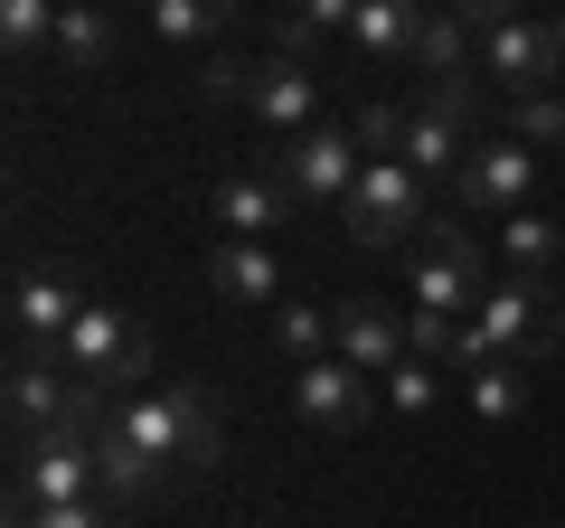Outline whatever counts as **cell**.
<instances>
[{"label": "cell", "mask_w": 565, "mask_h": 528, "mask_svg": "<svg viewBox=\"0 0 565 528\" xmlns=\"http://www.w3.org/2000/svg\"><path fill=\"white\" fill-rule=\"evenodd\" d=\"M114 425H122V444H132V463L151 472V490H189V482L217 472V406H207V387H189V378L122 397Z\"/></svg>", "instance_id": "1"}, {"label": "cell", "mask_w": 565, "mask_h": 528, "mask_svg": "<svg viewBox=\"0 0 565 528\" xmlns=\"http://www.w3.org/2000/svg\"><path fill=\"white\" fill-rule=\"evenodd\" d=\"M114 415V397H95L85 415H66V425L29 434V444H10V509H66V500H114L104 490V453H95V425Z\"/></svg>", "instance_id": "2"}, {"label": "cell", "mask_w": 565, "mask_h": 528, "mask_svg": "<svg viewBox=\"0 0 565 528\" xmlns=\"http://www.w3.org/2000/svg\"><path fill=\"white\" fill-rule=\"evenodd\" d=\"M434 226V180L405 161H367L359 189L340 199V236L367 255H415V236Z\"/></svg>", "instance_id": "3"}, {"label": "cell", "mask_w": 565, "mask_h": 528, "mask_svg": "<svg viewBox=\"0 0 565 528\" xmlns=\"http://www.w3.org/2000/svg\"><path fill=\"white\" fill-rule=\"evenodd\" d=\"M66 368L95 397H141V378H151V330L132 311H114V303H85V321L66 330Z\"/></svg>", "instance_id": "4"}, {"label": "cell", "mask_w": 565, "mask_h": 528, "mask_svg": "<svg viewBox=\"0 0 565 528\" xmlns=\"http://www.w3.org/2000/svg\"><path fill=\"white\" fill-rule=\"evenodd\" d=\"M264 170L282 180V199H292V208H340L349 189H359L367 151H359V133H349V123H311V133H292Z\"/></svg>", "instance_id": "5"}, {"label": "cell", "mask_w": 565, "mask_h": 528, "mask_svg": "<svg viewBox=\"0 0 565 528\" xmlns=\"http://www.w3.org/2000/svg\"><path fill=\"white\" fill-rule=\"evenodd\" d=\"M481 76L500 95H556L565 76V10H527V20L481 29Z\"/></svg>", "instance_id": "6"}, {"label": "cell", "mask_w": 565, "mask_h": 528, "mask_svg": "<svg viewBox=\"0 0 565 528\" xmlns=\"http://www.w3.org/2000/svg\"><path fill=\"white\" fill-rule=\"evenodd\" d=\"M471 321L490 330L500 359H537V349H556V330H565V293H556V274H500Z\"/></svg>", "instance_id": "7"}, {"label": "cell", "mask_w": 565, "mask_h": 528, "mask_svg": "<svg viewBox=\"0 0 565 528\" xmlns=\"http://www.w3.org/2000/svg\"><path fill=\"white\" fill-rule=\"evenodd\" d=\"M10 444H29V434L66 425V415L95 406V387H76V368H66V349H10Z\"/></svg>", "instance_id": "8"}, {"label": "cell", "mask_w": 565, "mask_h": 528, "mask_svg": "<svg viewBox=\"0 0 565 528\" xmlns=\"http://www.w3.org/2000/svg\"><path fill=\"white\" fill-rule=\"evenodd\" d=\"M415 311H452V321H471L481 311V293H490V255H481V236H462V226H434V236L415 245Z\"/></svg>", "instance_id": "9"}, {"label": "cell", "mask_w": 565, "mask_h": 528, "mask_svg": "<svg viewBox=\"0 0 565 528\" xmlns=\"http://www.w3.org/2000/svg\"><path fill=\"white\" fill-rule=\"evenodd\" d=\"M537 199V151L527 142H471V161H462V180H452V208L462 218H519V208Z\"/></svg>", "instance_id": "10"}, {"label": "cell", "mask_w": 565, "mask_h": 528, "mask_svg": "<svg viewBox=\"0 0 565 528\" xmlns=\"http://www.w3.org/2000/svg\"><path fill=\"white\" fill-rule=\"evenodd\" d=\"M292 415H302L311 434H359L367 415H377V387H367V368H349L340 349L311 368H292Z\"/></svg>", "instance_id": "11"}, {"label": "cell", "mask_w": 565, "mask_h": 528, "mask_svg": "<svg viewBox=\"0 0 565 528\" xmlns=\"http://www.w3.org/2000/svg\"><path fill=\"white\" fill-rule=\"evenodd\" d=\"M76 321H85V284H76V274L29 264L20 284H10V349H66Z\"/></svg>", "instance_id": "12"}, {"label": "cell", "mask_w": 565, "mask_h": 528, "mask_svg": "<svg viewBox=\"0 0 565 528\" xmlns=\"http://www.w3.org/2000/svg\"><path fill=\"white\" fill-rule=\"evenodd\" d=\"M282 218H302V208L282 199L274 170H226V180L207 189V226H217V236H255V245H264Z\"/></svg>", "instance_id": "13"}, {"label": "cell", "mask_w": 565, "mask_h": 528, "mask_svg": "<svg viewBox=\"0 0 565 528\" xmlns=\"http://www.w3.org/2000/svg\"><path fill=\"white\" fill-rule=\"evenodd\" d=\"M245 114L264 123V133H311L321 123V76L311 66H292V57H274V66H255V95H245Z\"/></svg>", "instance_id": "14"}, {"label": "cell", "mask_w": 565, "mask_h": 528, "mask_svg": "<svg viewBox=\"0 0 565 528\" xmlns=\"http://www.w3.org/2000/svg\"><path fill=\"white\" fill-rule=\"evenodd\" d=\"M424 0H359V20H349V47H359L367 66H415L424 47Z\"/></svg>", "instance_id": "15"}, {"label": "cell", "mask_w": 565, "mask_h": 528, "mask_svg": "<svg viewBox=\"0 0 565 528\" xmlns=\"http://www.w3.org/2000/svg\"><path fill=\"white\" fill-rule=\"evenodd\" d=\"M340 359L367 368V378H386L396 359H415V330H405V311H386V303H340Z\"/></svg>", "instance_id": "16"}, {"label": "cell", "mask_w": 565, "mask_h": 528, "mask_svg": "<svg viewBox=\"0 0 565 528\" xmlns=\"http://www.w3.org/2000/svg\"><path fill=\"white\" fill-rule=\"evenodd\" d=\"M207 293H226V303H282V255L255 236H217L207 245Z\"/></svg>", "instance_id": "17"}, {"label": "cell", "mask_w": 565, "mask_h": 528, "mask_svg": "<svg viewBox=\"0 0 565 528\" xmlns=\"http://www.w3.org/2000/svg\"><path fill=\"white\" fill-rule=\"evenodd\" d=\"M405 170H424V180H462V161H471V123H452L444 104H415L405 114V151H396Z\"/></svg>", "instance_id": "18"}, {"label": "cell", "mask_w": 565, "mask_h": 528, "mask_svg": "<svg viewBox=\"0 0 565 528\" xmlns=\"http://www.w3.org/2000/svg\"><path fill=\"white\" fill-rule=\"evenodd\" d=\"M57 66H66V76H104V66H114V20H104L95 0H66V20H57Z\"/></svg>", "instance_id": "19"}, {"label": "cell", "mask_w": 565, "mask_h": 528, "mask_svg": "<svg viewBox=\"0 0 565 528\" xmlns=\"http://www.w3.org/2000/svg\"><path fill=\"white\" fill-rule=\"evenodd\" d=\"M415 76H481V29L434 10L424 20V47H415Z\"/></svg>", "instance_id": "20"}, {"label": "cell", "mask_w": 565, "mask_h": 528, "mask_svg": "<svg viewBox=\"0 0 565 528\" xmlns=\"http://www.w3.org/2000/svg\"><path fill=\"white\" fill-rule=\"evenodd\" d=\"M500 255H509V274H546V264L565 255V218H546V208L500 218Z\"/></svg>", "instance_id": "21"}, {"label": "cell", "mask_w": 565, "mask_h": 528, "mask_svg": "<svg viewBox=\"0 0 565 528\" xmlns=\"http://www.w3.org/2000/svg\"><path fill=\"white\" fill-rule=\"evenodd\" d=\"M274 349H282L292 368L330 359V349H340V311H321V303H282V311H274Z\"/></svg>", "instance_id": "22"}, {"label": "cell", "mask_w": 565, "mask_h": 528, "mask_svg": "<svg viewBox=\"0 0 565 528\" xmlns=\"http://www.w3.org/2000/svg\"><path fill=\"white\" fill-rule=\"evenodd\" d=\"M236 20V0H151V39L161 47H207Z\"/></svg>", "instance_id": "23"}, {"label": "cell", "mask_w": 565, "mask_h": 528, "mask_svg": "<svg viewBox=\"0 0 565 528\" xmlns=\"http://www.w3.org/2000/svg\"><path fill=\"white\" fill-rule=\"evenodd\" d=\"M519 406H527V359H490V368H471V415H481V425H509Z\"/></svg>", "instance_id": "24"}, {"label": "cell", "mask_w": 565, "mask_h": 528, "mask_svg": "<svg viewBox=\"0 0 565 528\" xmlns=\"http://www.w3.org/2000/svg\"><path fill=\"white\" fill-rule=\"evenodd\" d=\"M57 20H66V0H0V47L39 57V47H57Z\"/></svg>", "instance_id": "25"}, {"label": "cell", "mask_w": 565, "mask_h": 528, "mask_svg": "<svg viewBox=\"0 0 565 528\" xmlns=\"http://www.w3.org/2000/svg\"><path fill=\"white\" fill-rule=\"evenodd\" d=\"M500 133L509 142H565V95H509V114H500Z\"/></svg>", "instance_id": "26"}, {"label": "cell", "mask_w": 565, "mask_h": 528, "mask_svg": "<svg viewBox=\"0 0 565 528\" xmlns=\"http://www.w3.org/2000/svg\"><path fill=\"white\" fill-rule=\"evenodd\" d=\"M10 528H122V500H66V509H10Z\"/></svg>", "instance_id": "27"}, {"label": "cell", "mask_w": 565, "mask_h": 528, "mask_svg": "<svg viewBox=\"0 0 565 528\" xmlns=\"http://www.w3.org/2000/svg\"><path fill=\"white\" fill-rule=\"evenodd\" d=\"M434 387H444V368H434V359H396V368H386V406L424 415V406H434Z\"/></svg>", "instance_id": "28"}, {"label": "cell", "mask_w": 565, "mask_h": 528, "mask_svg": "<svg viewBox=\"0 0 565 528\" xmlns=\"http://www.w3.org/2000/svg\"><path fill=\"white\" fill-rule=\"evenodd\" d=\"M349 133H359V151H367V161H396V151H405V114H396V104H367V114L349 123Z\"/></svg>", "instance_id": "29"}, {"label": "cell", "mask_w": 565, "mask_h": 528, "mask_svg": "<svg viewBox=\"0 0 565 528\" xmlns=\"http://www.w3.org/2000/svg\"><path fill=\"white\" fill-rule=\"evenodd\" d=\"M424 104H444L452 123H481L490 95H481V76H424Z\"/></svg>", "instance_id": "30"}, {"label": "cell", "mask_w": 565, "mask_h": 528, "mask_svg": "<svg viewBox=\"0 0 565 528\" xmlns=\"http://www.w3.org/2000/svg\"><path fill=\"white\" fill-rule=\"evenodd\" d=\"M199 95L207 104H245V95H255V66H245V57H207L199 66Z\"/></svg>", "instance_id": "31"}, {"label": "cell", "mask_w": 565, "mask_h": 528, "mask_svg": "<svg viewBox=\"0 0 565 528\" xmlns=\"http://www.w3.org/2000/svg\"><path fill=\"white\" fill-rule=\"evenodd\" d=\"M282 10H292V20H311L321 39H330V29L349 39V20H359V0H282Z\"/></svg>", "instance_id": "32"}, {"label": "cell", "mask_w": 565, "mask_h": 528, "mask_svg": "<svg viewBox=\"0 0 565 528\" xmlns=\"http://www.w3.org/2000/svg\"><path fill=\"white\" fill-rule=\"evenodd\" d=\"M452 20H471V29H500V20H527V0H444Z\"/></svg>", "instance_id": "33"}, {"label": "cell", "mask_w": 565, "mask_h": 528, "mask_svg": "<svg viewBox=\"0 0 565 528\" xmlns=\"http://www.w3.org/2000/svg\"><path fill=\"white\" fill-rule=\"evenodd\" d=\"M556 170H565V161H556Z\"/></svg>", "instance_id": "34"}]
</instances>
